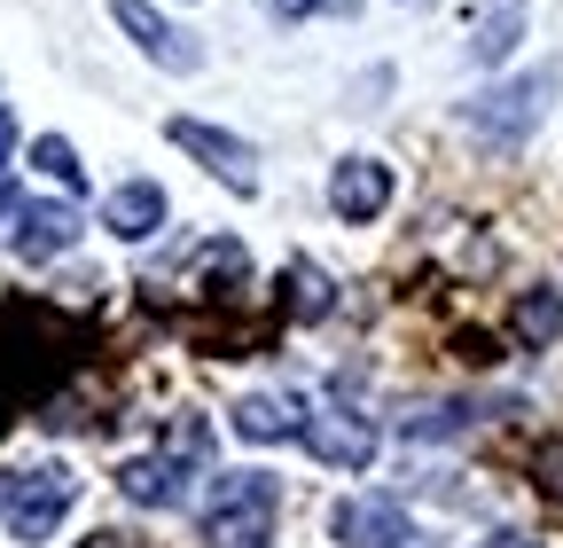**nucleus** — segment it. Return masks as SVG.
<instances>
[{"label": "nucleus", "mask_w": 563, "mask_h": 548, "mask_svg": "<svg viewBox=\"0 0 563 548\" xmlns=\"http://www.w3.org/2000/svg\"><path fill=\"white\" fill-rule=\"evenodd\" d=\"M79 548H141L133 533H95V540H79Z\"/></svg>", "instance_id": "20"}, {"label": "nucleus", "mask_w": 563, "mask_h": 548, "mask_svg": "<svg viewBox=\"0 0 563 548\" xmlns=\"http://www.w3.org/2000/svg\"><path fill=\"white\" fill-rule=\"evenodd\" d=\"M517 40H525V0H485V9H477V32H470V55H477V63H509Z\"/></svg>", "instance_id": "13"}, {"label": "nucleus", "mask_w": 563, "mask_h": 548, "mask_svg": "<svg viewBox=\"0 0 563 548\" xmlns=\"http://www.w3.org/2000/svg\"><path fill=\"white\" fill-rule=\"evenodd\" d=\"M329 306H336V283H329L321 266L298 259V266H290V314H298V321H321Z\"/></svg>", "instance_id": "16"}, {"label": "nucleus", "mask_w": 563, "mask_h": 548, "mask_svg": "<svg viewBox=\"0 0 563 548\" xmlns=\"http://www.w3.org/2000/svg\"><path fill=\"white\" fill-rule=\"evenodd\" d=\"M70 502H79V478L63 462H40V470H16L0 486V525H9V540H47L70 517Z\"/></svg>", "instance_id": "2"}, {"label": "nucleus", "mask_w": 563, "mask_h": 548, "mask_svg": "<svg viewBox=\"0 0 563 548\" xmlns=\"http://www.w3.org/2000/svg\"><path fill=\"white\" fill-rule=\"evenodd\" d=\"M32 165H40V173H47L55 188H70V196L87 188V165H79V150H70L63 133H40V142H32Z\"/></svg>", "instance_id": "15"}, {"label": "nucleus", "mask_w": 563, "mask_h": 548, "mask_svg": "<svg viewBox=\"0 0 563 548\" xmlns=\"http://www.w3.org/2000/svg\"><path fill=\"white\" fill-rule=\"evenodd\" d=\"M173 142L220 180V188H235V196H258V150L251 142H235V133H220V125H203V118H173Z\"/></svg>", "instance_id": "5"}, {"label": "nucleus", "mask_w": 563, "mask_h": 548, "mask_svg": "<svg viewBox=\"0 0 563 548\" xmlns=\"http://www.w3.org/2000/svg\"><path fill=\"white\" fill-rule=\"evenodd\" d=\"M329 525H336V540H344V548H422L399 502H336V517H329Z\"/></svg>", "instance_id": "8"}, {"label": "nucleus", "mask_w": 563, "mask_h": 548, "mask_svg": "<svg viewBox=\"0 0 563 548\" xmlns=\"http://www.w3.org/2000/svg\"><path fill=\"white\" fill-rule=\"evenodd\" d=\"M79 243V212L70 204H16V259L24 266H47Z\"/></svg>", "instance_id": "9"}, {"label": "nucleus", "mask_w": 563, "mask_h": 548, "mask_svg": "<svg viewBox=\"0 0 563 548\" xmlns=\"http://www.w3.org/2000/svg\"><path fill=\"white\" fill-rule=\"evenodd\" d=\"M9 157H16V118L0 110V173H9Z\"/></svg>", "instance_id": "19"}, {"label": "nucleus", "mask_w": 563, "mask_h": 548, "mask_svg": "<svg viewBox=\"0 0 563 548\" xmlns=\"http://www.w3.org/2000/svg\"><path fill=\"white\" fill-rule=\"evenodd\" d=\"M110 17H118V32H125L141 55H150L157 72H196V63H203V47H196L180 24H165L150 0H110Z\"/></svg>", "instance_id": "6"}, {"label": "nucleus", "mask_w": 563, "mask_h": 548, "mask_svg": "<svg viewBox=\"0 0 563 548\" xmlns=\"http://www.w3.org/2000/svg\"><path fill=\"white\" fill-rule=\"evenodd\" d=\"M298 447L329 470H368L376 462V424L361 416V407H306V424H298Z\"/></svg>", "instance_id": "4"}, {"label": "nucleus", "mask_w": 563, "mask_h": 548, "mask_svg": "<svg viewBox=\"0 0 563 548\" xmlns=\"http://www.w3.org/2000/svg\"><path fill=\"white\" fill-rule=\"evenodd\" d=\"M274 509H282V486L266 470H235L211 486L203 502V540L211 548H266L274 540Z\"/></svg>", "instance_id": "1"}, {"label": "nucleus", "mask_w": 563, "mask_h": 548, "mask_svg": "<svg viewBox=\"0 0 563 548\" xmlns=\"http://www.w3.org/2000/svg\"><path fill=\"white\" fill-rule=\"evenodd\" d=\"M118 494H125L133 509H180V494H188V470H180L173 454H133V462L118 470Z\"/></svg>", "instance_id": "11"}, {"label": "nucleus", "mask_w": 563, "mask_h": 548, "mask_svg": "<svg viewBox=\"0 0 563 548\" xmlns=\"http://www.w3.org/2000/svg\"><path fill=\"white\" fill-rule=\"evenodd\" d=\"M266 17H282V24H306V17H344L352 0H258Z\"/></svg>", "instance_id": "18"}, {"label": "nucleus", "mask_w": 563, "mask_h": 548, "mask_svg": "<svg viewBox=\"0 0 563 548\" xmlns=\"http://www.w3.org/2000/svg\"><path fill=\"white\" fill-rule=\"evenodd\" d=\"M548 95H555V72H525V79H509V87H485V95L470 102V133H485L493 150H517L525 133L548 118Z\"/></svg>", "instance_id": "3"}, {"label": "nucleus", "mask_w": 563, "mask_h": 548, "mask_svg": "<svg viewBox=\"0 0 563 548\" xmlns=\"http://www.w3.org/2000/svg\"><path fill=\"white\" fill-rule=\"evenodd\" d=\"M384 204H391V165H384V157H344V165L329 173V212H336L344 228L384 220Z\"/></svg>", "instance_id": "7"}, {"label": "nucleus", "mask_w": 563, "mask_h": 548, "mask_svg": "<svg viewBox=\"0 0 563 548\" xmlns=\"http://www.w3.org/2000/svg\"><path fill=\"white\" fill-rule=\"evenodd\" d=\"M485 548H540V540H532V533H493Z\"/></svg>", "instance_id": "21"}, {"label": "nucleus", "mask_w": 563, "mask_h": 548, "mask_svg": "<svg viewBox=\"0 0 563 548\" xmlns=\"http://www.w3.org/2000/svg\"><path fill=\"white\" fill-rule=\"evenodd\" d=\"M165 454H173L180 470H196V462L211 454V424H203V416H180V424H173V439H165Z\"/></svg>", "instance_id": "17"}, {"label": "nucleus", "mask_w": 563, "mask_h": 548, "mask_svg": "<svg viewBox=\"0 0 563 548\" xmlns=\"http://www.w3.org/2000/svg\"><path fill=\"white\" fill-rule=\"evenodd\" d=\"M102 228H110L118 243H150V235L165 228V188H157V180L110 188V196H102Z\"/></svg>", "instance_id": "10"}, {"label": "nucleus", "mask_w": 563, "mask_h": 548, "mask_svg": "<svg viewBox=\"0 0 563 548\" xmlns=\"http://www.w3.org/2000/svg\"><path fill=\"white\" fill-rule=\"evenodd\" d=\"M298 424H306V399H290V392H251V399L235 407V439H251V447L298 439Z\"/></svg>", "instance_id": "12"}, {"label": "nucleus", "mask_w": 563, "mask_h": 548, "mask_svg": "<svg viewBox=\"0 0 563 548\" xmlns=\"http://www.w3.org/2000/svg\"><path fill=\"white\" fill-rule=\"evenodd\" d=\"M509 329L525 337L532 353H540V346H555V337H563V298H555V291H525V298H517V314H509Z\"/></svg>", "instance_id": "14"}]
</instances>
